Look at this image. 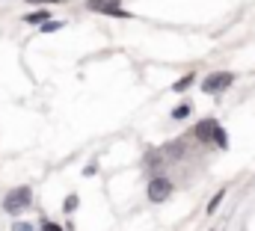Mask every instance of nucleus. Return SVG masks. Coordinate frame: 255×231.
Instances as JSON below:
<instances>
[{
	"label": "nucleus",
	"instance_id": "1",
	"mask_svg": "<svg viewBox=\"0 0 255 231\" xmlns=\"http://www.w3.org/2000/svg\"><path fill=\"white\" fill-rule=\"evenodd\" d=\"M27 205H30V190H27V187L9 190V193H6V199H3V208H6L9 214H21Z\"/></svg>",
	"mask_w": 255,
	"mask_h": 231
},
{
	"label": "nucleus",
	"instance_id": "2",
	"mask_svg": "<svg viewBox=\"0 0 255 231\" xmlns=\"http://www.w3.org/2000/svg\"><path fill=\"white\" fill-rule=\"evenodd\" d=\"M232 80H235V74H229V71H217V74H211V77H205V80H202V92L217 95V92L229 89V86H232Z\"/></svg>",
	"mask_w": 255,
	"mask_h": 231
},
{
	"label": "nucleus",
	"instance_id": "3",
	"mask_svg": "<svg viewBox=\"0 0 255 231\" xmlns=\"http://www.w3.org/2000/svg\"><path fill=\"white\" fill-rule=\"evenodd\" d=\"M172 196V184L166 181V178H151V184H148V199L151 202H166Z\"/></svg>",
	"mask_w": 255,
	"mask_h": 231
},
{
	"label": "nucleus",
	"instance_id": "4",
	"mask_svg": "<svg viewBox=\"0 0 255 231\" xmlns=\"http://www.w3.org/2000/svg\"><path fill=\"white\" fill-rule=\"evenodd\" d=\"M214 130H217V121H214V118H205V121H199V124H196V136H199L202 142L214 139Z\"/></svg>",
	"mask_w": 255,
	"mask_h": 231
},
{
	"label": "nucleus",
	"instance_id": "5",
	"mask_svg": "<svg viewBox=\"0 0 255 231\" xmlns=\"http://www.w3.org/2000/svg\"><path fill=\"white\" fill-rule=\"evenodd\" d=\"M86 6H89L92 12H107V15H110L113 9H119V0H89Z\"/></svg>",
	"mask_w": 255,
	"mask_h": 231
},
{
	"label": "nucleus",
	"instance_id": "6",
	"mask_svg": "<svg viewBox=\"0 0 255 231\" xmlns=\"http://www.w3.org/2000/svg\"><path fill=\"white\" fill-rule=\"evenodd\" d=\"M24 21H27V24H42V27H45V24H48V12H30V15H24Z\"/></svg>",
	"mask_w": 255,
	"mask_h": 231
},
{
	"label": "nucleus",
	"instance_id": "7",
	"mask_svg": "<svg viewBox=\"0 0 255 231\" xmlns=\"http://www.w3.org/2000/svg\"><path fill=\"white\" fill-rule=\"evenodd\" d=\"M193 80H196V74H184V77L175 83V92H187V89L193 86Z\"/></svg>",
	"mask_w": 255,
	"mask_h": 231
},
{
	"label": "nucleus",
	"instance_id": "8",
	"mask_svg": "<svg viewBox=\"0 0 255 231\" xmlns=\"http://www.w3.org/2000/svg\"><path fill=\"white\" fill-rule=\"evenodd\" d=\"M214 142H217L220 148H226V145H229V136H226V130H223L220 124H217V130H214Z\"/></svg>",
	"mask_w": 255,
	"mask_h": 231
},
{
	"label": "nucleus",
	"instance_id": "9",
	"mask_svg": "<svg viewBox=\"0 0 255 231\" xmlns=\"http://www.w3.org/2000/svg\"><path fill=\"white\" fill-rule=\"evenodd\" d=\"M223 196H226V190H220V193H217V196H214V199H211V205H208V211H211V214H214V211H217V205H220V202H223Z\"/></svg>",
	"mask_w": 255,
	"mask_h": 231
},
{
	"label": "nucleus",
	"instance_id": "10",
	"mask_svg": "<svg viewBox=\"0 0 255 231\" xmlns=\"http://www.w3.org/2000/svg\"><path fill=\"white\" fill-rule=\"evenodd\" d=\"M63 27V21H48L45 27H42V33H54V30H60Z\"/></svg>",
	"mask_w": 255,
	"mask_h": 231
},
{
	"label": "nucleus",
	"instance_id": "11",
	"mask_svg": "<svg viewBox=\"0 0 255 231\" xmlns=\"http://www.w3.org/2000/svg\"><path fill=\"white\" fill-rule=\"evenodd\" d=\"M74 208H77V196H68L65 199V211H74Z\"/></svg>",
	"mask_w": 255,
	"mask_h": 231
},
{
	"label": "nucleus",
	"instance_id": "12",
	"mask_svg": "<svg viewBox=\"0 0 255 231\" xmlns=\"http://www.w3.org/2000/svg\"><path fill=\"white\" fill-rule=\"evenodd\" d=\"M190 113V107H187V104H181V107H178V110H175V118H184V116Z\"/></svg>",
	"mask_w": 255,
	"mask_h": 231
},
{
	"label": "nucleus",
	"instance_id": "13",
	"mask_svg": "<svg viewBox=\"0 0 255 231\" xmlns=\"http://www.w3.org/2000/svg\"><path fill=\"white\" fill-rule=\"evenodd\" d=\"M12 231H33V226H27V223H15Z\"/></svg>",
	"mask_w": 255,
	"mask_h": 231
},
{
	"label": "nucleus",
	"instance_id": "14",
	"mask_svg": "<svg viewBox=\"0 0 255 231\" xmlns=\"http://www.w3.org/2000/svg\"><path fill=\"white\" fill-rule=\"evenodd\" d=\"M45 231H63L60 226H54V223H45Z\"/></svg>",
	"mask_w": 255,
	"mask_h": 231
},
{
	"label": "nucleus",
	"instance_id": "15",
	"mask_svg": "<svg viewBox=\"0 0 255 231\" xmlns=\"http://www.w3.org/2000/svg\"><path fill=\"white\" fill-rule=\"evenodd\" d=\"M30 3H60V0H30Z\"/></svg>",
	"mask_w": 255,
	"mask_h": 231
}]
</instances>
